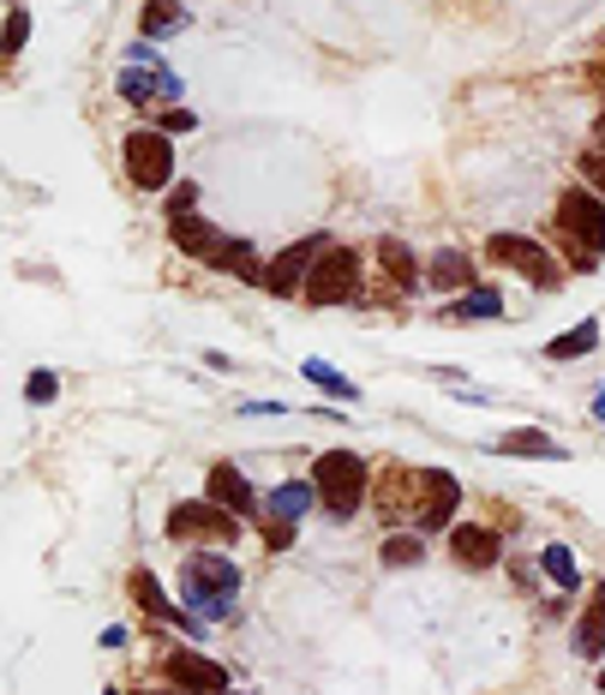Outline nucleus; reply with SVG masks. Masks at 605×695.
Instances as JSON below:
<instances>
[{
  "label": "nucleus",
  "mask_w": 605,
  "mask_h": 695,
  "mask_svg": "<svg viewBox=\"0 0 605 695\" xmlns=\"http://www.w3.org/2000/svg\"><path fill=\"white\" fill-rule=\"evenodd\" d=\"M181 605L204 624H228L240 612V564L223 552H186L181 564Z\"/></svg>",
  "instance_id": "f257e3e1"
},
{
  "label": "nucleus",
  "mask_w": 605,
  "mask_h": 695,
  "mask_svg": "<svg viewBox=\"0 0 605 695\" xmlns=\"http://www.w3.org/2000/svg\"><path fill=\"white\" fill-rule=\"evenodd\" d=\"M312 486H318V504L330 522H353L366 492H372V474H366V462L353 450H324L312 462Z\"/></svg>",
  "instance_id": "f03ea898"
},
{
  "label": "nucleus",
  "mask_w": 605,
  "mask_h": 695,
  "mask_svg": "<svg viewBox=\"0 0 605 695\" xmlns=\"http://www.w3.org/2000/svg\"><path fill=\"white\" fill-rule=\"evenodd\" d=\"M557 234H564L575 270H599V253H605V198L594 186H570L557 198Z\"/></svg>",
  "instance_id": "7ed1b4c3"
},
{
  "label": "nucleus",
  "mask_w": 605,
  "mask_h": 695,
  "mask_svg": "<svg viewBox=\"0 0 605 695\" xmlns=\"http://www.w3.org/2000/svg\"><path fill=\"white\" fill-rule=\"evenodd\" d=\"M306 306H353L360 300V253H348V246H330L312 276H306Z\"/></svg>",
  "instance_id": "20e7f679"
},
{
  "label": "nucleus",
  "mask_w": 605,
  "mask_h": 695,
  "mask_svg": "<svg viewBox=\"0 0 605 695\" xmlns=\"http://www.w3.org/2000/svg\"><path fill=\"white\" fill-rule=\"evenodd\" d=\"M240 534V515L223 510L216 498H181L168 510V540H204V545H228Z\"/></svg>",
  "instance_id": "39448f33"
},
{
  "label": "nucleus",
  "mask_w": 605,
  "mask_h": 695,
  "mask_svg": "<svg viewBox=\"0 0 605 695\" xmlns=\"http://www.w3.org/2000/svg\"><path fill=\"white\" fill-rule=\"evenodd\" d=\"M126 181L139 186V192H162V186H174V144H168V132H132L126 139Z\"/></svg>",
  "instance_id": "423d86ee"
},
{
  "label": "nucleus",
  "mask_w": 605,
  "mask_h": 695,
  "mask_svg": "<svg viewBox=\"0 0 605 695\" xmlns=\"http://www.w3.org/2000/svg\"><path fill=\"white\" fill-rule=\"evenodd\" d=\"M330 253V234H306V241L283 246V253L270 258V270H264V288L276 294V300H294V294L306 288V276H312V264Z\"/></svg>",
  "instance_id": "0eeeda50"
},
{
  "label": "nucleus",
  "mask_w": 605,
  "mask_h": 695,
  "mask_svg": "<svg viewBox=\"0 0 605 695\" xmlns=\"http://www.w3.org/2000/svg\"><path fill=\"white\" fill-rule=\"evenodd\" d=\"M485 258L492 264H504V270H515V276H527L534 288H557V264L545 258V246L540 241H527V234H492L485 241Z\"/></svg>",
  "instance_id": "6e6552de"
},
{
  "label": "nucleus",
  "mask_w": 605,
  "mask_h": 695,
  "mask_svg": "<svg viewBox=\"0 0 605 695\" xmlns=\"http://www.w3.org/2000/svg\"><path fill=\"white\" fill-rule=\"evenodd\" d=\"M455 504H462V486H455V474H444V468H432V474H420V504H414V522L420 534H444Z\"/></svg>",
  "instance_id": "1a4fd4ad"
},
{
  "label": "nucleus",
  "mask_w": 605,
  "mask_h": 695,
  "mask_svg": "<svg viewBox=\"0 0 605 695\" xmlns=\"http://www.w3.org/2000/svg\"><path fill=\"white\" fill-rule=\"evenodd\" d=\"M162 672H168V684L186 689V695H223V689H228V672H223V665L204 660V654H192V647H174V654L162 660Z\"/></svg>",
  "instance_id": "9d476101"
},
{
  "label": "nucleus",
  "mask_w": 605,
  "mask_h": 695,
  "mask_svg": "<svg viewBox=\"0 0 605 695\" xmlns=\"http://www.w3.org/2000/svg\"><path fill=\"white\" fill-rule=\"evenodd\" d=\"M450 558L462 570H492L498 558H504V540H498V528H485V522H455L450 528Z\"/></svg>",
  "instance_id": "9b49d317"
},
{
  "label": "nucleus",
  "mask_w": 605,
  "mask_h": 695,
  "mask_svg": "<svg viewBox=\"0 0 605 695\" xmlns=\"http://www.w3.org/2000/svg\"><path fill=\"white\" fill-rule=\"evenodd\" d=\"M204 492H211V498H216V504H223V510H234V515H240V522H253V515L264 510V498L253 492V480H246V474H240V468H234V462H216L211 474H204Z\"/></svg>",
  "instance_id": "f8f14e48"
},
{
  "label": "nucleus",
  "mask_w": 605,
  "mask_h": 695,
  "mask_svg": "<svg viewBox=\"0 0 605 695\" xmlns=\"http://www.w3.org/2000/svg\"><path fill=\"white\" fill-rule=\"evenodd\" d=\"M132 600H139L144 605V612H151V617H162V624H181V630H192V642H198V635H204V617H192V612H181V605H174L168 594H162V582H156V575L151 570H132Z\"/></svg>",
  "instance_id": "ddd939ff"
},
{
  "label": "nucleus",
  "mask_w": 605,
  "mask_h": 695,
  "mask_svg": "<svg viewBox=\"0 0 605 695\" xmlns=\"http://www.w3.org/2000/svg\"><path fill=\"white\" fill-rule=\"evenodd\" d=\"M575 654H582V660H599L605 654V582L587 594V612L575 617Z\"/></svg>",
  "instance_id": "4468645a"
},
{
  "label": "nucleus",
  "mask_w": 605,
  "mask_h": 695,
  "mask_svg": "<svg viewBox=\"0 0 605 695\" xmlns=\"http://www.w3.org/2000/svg\"><path fill=\"white\" fill-rule=\"evenodd\" d=\"M312 504H318V486L312 480H283V486H270V498H264V510H270L276 522H300Z\"/></svg>",
  "instance_id": "2eb2a0df"
},
{
  "label": "nucleus",
  "mask_w": 605,
  "mask_h": 695,
  "mask_svg": "<svg viewBox=\"0 0 605 695\" xmlns=\"http://www.w3.org/2000/svg\"><path fill=\"white\" fill-rule=\"evenodd\" d=\"M425 283H432V288H468V283H474V253L444 246V253L425 264Z\"/></svg>",
  "instance_id": "dca6fc26"
},
{
  "label": "nucleus",
  "mask_w": 605,
  "mask_h": 695,
  "mask_svg": "<svg viewBox=\"0 0 605 695\" xmlns=\"http://www.w3.org/2000/svg\"><path fill=\"white\" fill-rule=\"evenodd\" d=\"M174 31H186V7H181V0H144V7H139V37L156 42V37H174Z\"/></svg>",
  "instance_id": "f3484780"
},
{
  "label": "nucleus",
  "mask_w": 605,
  "mask_h": 695,
  "mask_svg": "<svg viewBox=\"0 0 605 695\" xmlns=\"http://www.w3.org/2000/svg\"><path fill=\"white\" fill-rule=\"evenodd\" d=\"M378 270L390 276L402 294H414L420 288V264H414V246H402V241H378Z\"/></svg>",
  "instance_id": "a211bd4d"
},
{
  "label": "nucleus",
  "mask_w": 605,
  "mask_h": 695,
  "mask_svg": "<svg viewBox=\"0 0 605 695\" xmlns=\"http://www.w3.org/2000/svg\"><path fill=\"white\" fill-rule=\"evenodd\" d=\"M498 450H504V456H545V462H564V443H552V438H545V432H534V426H515V432H504V438H498Z\"/></svg>",
  "instance_id": "6ab92c4d"
},
{
  "label": "nucleus",
  "mask_w": 605,
  "mask_h": 695,
  "mask_svg": "<svg viewBox=\"0 0 605 695\" xmlns=\"http://www.w3.org/2000/svg\"><path fill=\"white\" fill-rule=\"evenodd\" d=\"M594 343H599V324H594V318H582L575 330L552 336V343H545V354H552V360H582V354H594Z\"/></svg>",
  "instance_id": "aec40b11"
},
{
  "label": "nucleus",
  "mask_w": 605,
  "mask_h": 695,
  "mask_svg": "<svg viewBox=\"0 0 605 695\" xmlns=\"http://www.w3.org/2000/svg\"><path fill=\"white\" fill-rule=\"evenodd\" d=\"M300 372H306V384H318V390H330L336 402H360V384H353V378H342V372H336L330 360H306Z\"/></svg>",
  "instance_id": "412c9836"
},
{
  "label": "nucleus",
  "mask_w": 605,
  "mask_h": 695,
  "mask_svg": "<svg viewBox=\"0 0 605 695\" xmlns=\"http://www.w3.org/2000/svg\"><path fill=\"white\" fill-rule=\"evenodd\" d=\"M378 558H383V570H414L420 558H425V540L420 534H390L378 545Z\"/></svg>",
  "instance_id": "4be33fe9"
},
{
  "label": "nucleus",
  "mask_w": 605,
  "mask_h": 695,
  "mask_svg": "<svg viewBox=\"0 0 605 695\" xmlns=\"http://www.w3.org/2000/svg\"><path fill=\"white\" fill-rule=\"evenodd\" d=\"M450 318H504V294L498 288H468L462 300L450 306Z\"/></svg>",
  "instance_id": "5701e85b"
},
{
  "label": "nucleus",
  "mask_w": 605,
  "mask_h": 695,
  "mask_svg": "<svg viewBox=\"0 0 605 695\" xmlns=\"http://www.w3.org/2000/svg\"><path fill=\"white\" fill-rule=\"evenodd\" d=\"M540 570L552 575L557 587H570V594H575V582H582V570H575V552H570V545H545V552H540Z\"/></svg>",
  "instance_id": "b1692460"
},
{
  "label": "nucleus",
  "mask_w": 605,
  "mask_h": 695,
  "mask_svg": "<svg viewBox=\"0 0 605 695\" xmlns=\"http://www.w3.org/2000/svg\"><path fill=\"white\" fill-rule=\"evenodd\" d=\"M24 37H31V12L12 7V12H7V37H0V61H19Z\"/></svg>",
  "instance_id": "393cba45"
},
{
  "label": "nucleus",
  "mask_w": 605,
  "mask_h": 695,
  "mask_svg": "<svg viewBox=\"0 0 605 695\" xmlns=\"http://www.w3.org/2000/svg\"><path fill=\"white\" fill-rule=\"evenodd\" d=\"M24 396H31L37 408H49L54 396H61V378H54V372H31V384H24Z\"/></svg>",
  "instance_id": "a878e982"
},
{
  "label": "nucleus",
  "mask_w": 605,
  "mask_h": 695,
  "mask_svg": "<svg viewBox=\"0 0 605 695\" xmlns=\"http://www.w3.org/2000/svg\"><path fill=\"white\" fill-rule=\"evenodd\" d=\"M156 132H168V139H174V132H198V114H192V109H168L156 121Z\"/></svg>",
  "instance_id": "bb28decb"
},
{
  "label": "nucleus",
  "mask_w": 605,
  "mask_h": 695,
  "mask_svg": "<svg viewBox=\"0 0 605 695\" xmlns=\"http://www.w3.org/2000/svg\"><path fill=\"white\" fill-rule=\"evenodd\" d=\"M186 211H198V181H181L168 198V216H186Z\"/></svg>",
  "instance_id": "cd10ccee"
},
{
  "label": "nucleus",
  "mask_w": 605,
  "mask_h": 695,
  "mask_svg": "<svg viewBox=\"0 0 605 695\" xmlns=\"http://www.w3.org/2000/svg\"><path fill=\"white\" fill-rule=\"evenodd\" d=\"M582 174H587V186L605 198V151H587V156H582Z\"/></svg>",
  "instance_id": "c85d7f7f"
},
{
  "label": "nucleus",
  "mask_w": 605,
  "mask_h": 695,
  "mask_svg": "<svg viewBox=\"0 0 605 695\" xmlns=\"http://www.w3.org/2000/svg\"><path fill=\"white\" fill-rule=\"evenodd\" d=\"M264 545H270V552H283V545H294V522H276L270 534H264Z\"/></svg>",
  "instance_id": "c756f323"
},
{
  "label": "nucleus",
  "mask_w": 605,
  "mask_h": 695,
  "mask_svg": "<svg viewBox=\"0 0 605 695\" xmlns=\"http://www.w3.org/2000/svg\"><path fill=\"white\" fill-rule=\"evenodd\" d=\"M132 695H186V689H132Z\"/></svg>",
  "instance_id": "7c9ffc66"
},
{
  "label": "nucleus",
  "mask_w": 605,
  "mask_h": 695,
  "mask_svg": "<svg viewBox=\"0 0 605 695\" xmlns=\"http://www.w3.org/2000/svg\"><path fill=\"white\" fill-rule=\"evenodd\" d=\"M594 420H605V390H599V402H594Z\"/></svg>",
  "instance_id": "2f4dec72"
},
{
  "label": "nucleus",
  "mask_w": 605,
  "mask_h": 695,
  "mask_svg": "<svg viewBox=\"0 0 605 695\" xmlns=\"http://www.w3.org/2000/svg\"><path fill=\"white\" fill-rule=\"evenodd\" d=\"M599 151H605V114H599Z\"/></svg>",
  "instance_id": "473e14b6"
},
{
  "label": "nucleus",
  "mask_w": 605,
  "mask_h": 695,
  "mask_svg": "<svg viewBox=\"0 0 605 695\" xmlns=\"http://www.w3.org/2000/svg\"><path fill=\"white\" fill-rule=\"evenodd\" d=\"M599 689H605V672H599Z\"/></svg>",
  "instance_id": "72a5a7b5"
}]
</instances>
